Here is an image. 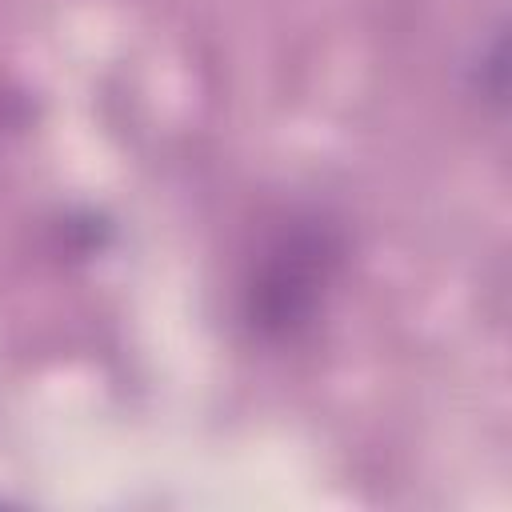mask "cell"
<instances>
[{
  "label": "cell",
  "mask_w": 512,
  "mask_h": 512,
  "mask_svg": "<svg viewBox=\"0 0 512 512\" xmlns=\"http://www.w3.org/2000/svg\"><path fill=\"white\" fill-rule=\"evenodd\" d=\"M316 256H324V240L292 236L280 248V256L264 268V280L256 284V308H252L260 328L288 332L312 312L316 288L324 284V260L316 264Z\"/></svg>",
  "instance_id": "1"
}]
</instances>
